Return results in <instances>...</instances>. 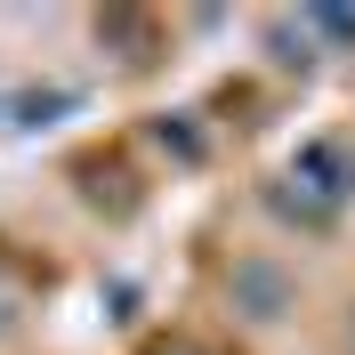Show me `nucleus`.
<instances>
[{
	"label": "nucleus",
	"mask_w": 355,
	"mask_h": 355,
	"mask_svg": "<svg viewBox=\"0 0 355 355\" xmlns=\"http://www.w3.org/2000/svg\"><path fill=\"white\" fill-rule=\"evenodd\" d=\"M315 33H331V41H355V8H307Z\"/></svg>",
	"instance_id": "3"
},
{
	"label": "nucleus",
	"mask_w": 355,
	"mask_h": 355,
	"mask_svg": "<svg viewBox=\"0 0 355 355\" xmlns=\"http://www.w3.org/2000/svg\"><path fill=\"white\" fill-rule=\"evenodd\" d=\"M162 146H170L178 162H202V137L186 130V113H170V121H162Z\"/></svg>",
	"instance_id": "2"
},
{
	"label": "nucleus",
	"mask_w": 355,
	"mask_h": 355,
	"mask_svg": "<svg viewBox=\"0 0 355 355\" xmlns=\"http://www.w3.org/2000/svg\"><path fill=\"white\" fill-rule=\"evenodd\" d=\"M234 307H243L250 323H275V315L291 307L283 266H275V259H243V266H234Z\"/></svg>",
	"instance_id": "1"
}]
</instances>
